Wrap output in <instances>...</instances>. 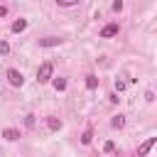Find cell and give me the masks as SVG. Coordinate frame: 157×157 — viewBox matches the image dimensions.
I'll list each match as a JSON object with an SVG mask.
<instances>
[{"instance_id":"obj_1","label":"cell","mask_w":157,"mask_h":157,"mask_svg":"<svg viewBox=\"0 0 157 157\" xmlns=\"http://www.w3.org/2000/svg\"><path fill=\"white\" fill-rule=\"evenodd\" d=\"M52 71H54L52 61H44V64L39 66V71H37V81H39V83H47V81H52Z\"/></svg>"},{"instance_id":"obj_2","label":"cell","mask_w":157,"mask_h":157,"mask_svg":"<svg viewBox=\"0 0 157 157\" xmlns=\"http://www.w3.org/2000/svg\"><path fill=\"white\" fill-rule=\"evenodd\" d=\"M7 81H10V86H15V88H20L22 83H25V76L17 71V69H10L7 71Z\"/></svg>"},{"instance_id":"obj_3","label":"cell","mask_w":157,"mask_h":157,"mask_svg":"<svg viewBox=\"0 0 157 157\" xmlns=\"http://www.w3.org/2000/svg\"><path fill=\"white\" fill-rule=\"evenodd\" d=\"M155 142H157V137H147V140H145V142L137 147V157H145V155H147V152L155 147Z\"/></svg>"},{"instance_id":"obj_4","label":"cell","mask_w":157,"mask_h":157,"mask_svg":"<svg viewBox=\"0 0 157 157\" xmlns=\"http://www.w3.org/2000/svg\"><path fill=\"white\" fill-rule=\"evenodd\" d=\"M118 34V25H105L103 29H101V37L103 39H108V37H115Z\"/></svg>"},{"instance_id":"obj_5","label":"cell","mask_w":157,"mask_h":157,"mask_svg":"<svg viewBox=\"0 0 157 157\" xmlns=\"http://www.w3.org/2000/svg\"><path fill=\"white\" fill-rule=\"evenodd\" d=\"M59 44H61L59 37H44V39H39V47H59Z\"/></svg>"},{"instance_id":"obj_6","label":"cell","mask_w":157,"mask_h":157,"mask_svg":"<svg viewBox=\"0 0 157 157\" xmlns=\"http://www.w3.org/2000/svg\"><path fill=\"white\" fill-rule=\"evenodd\" d=\"M2 137H5V140H17V137H20V130H15V128H5V130H2Z\"/></svg>"},{"instance_id":"obj_7","label":"cell","mask_w":157,"mask_h":157,"mask_svg":"<svg viewBox=\"0 0 157 157\" xmlns=\"http://www.w3.org/2000/svg\"><path fill=\"white\" fill-rule=\"evenodd\" d=\"M47 125H49V130H59V128H61V120L54 118V115H49V118H47Z\"/></svg>"},{"instance_id":"obj_8","label":"cell","mask_w":157,"mask_h":157,"mask_svg":"<svg viewBox=\"0 0 157 157\" xmlns=\"http://www.w3.org/2000/svg\"><path fill=\"white\" fill-rule=\"evenodd\" d=\"M22 29H27V20H17V22H12V32H22Z\"/></svg>"},{"instance_id":"obj_9","label":"cell","mask_w":157,"mask_h":157,"mask_svg":"<svg viewBox=\"0 0 157 157\" xmlns=\"http://www.w3.org/2000/svg\"><path fill=\"white\" fill-rule=\"evenodd\" d=\"M110 125H113V128H123V125H125V115H115V118L110 120Z\"/></svg>"},{"instance_id":"obj_10","label":"cell","mask_w":157,"mask_h":157,"mask_svg":"<svg viewBox=\"0 0 157 157\" xmlns=\"http://www.w3.org/2000/svg\"><path fill=\"white\" fill-rule=\"evenodd\" d=\"M52 83H54V88H56V91H64V88H66V78H54Z\"/></svg>"},{"instance_id":"obj_11","label":"cell","mask_w":157,"mask_h":157,"mask_svg":"<svg viewBox=\"0 0 157 157\" xmlns=\"http://www.w3.org/2000/svg\"><path fill=\"white\" fill-rule=\"evenodd\" d=\"M86 86H88V88H96V86H98V78H96V76H86Z\"/></svg>"},{"instance_id":"obj_12","label":"cell","mask_w":157,"mask_h":157,"mask_svg":"<svg viewBox=\"0 0 157 157\" xmlns=\"http://www.w3.org/2000/svg\"><path fill=\"white\" fill-rule=\"evenodd\" d=\"M91 140H93V132H91V130H86V132L81 135V142H83V145H88Z\"/></svg>"},{"instance_id":"obj_13","label":"cell","mask_w":157,"mask_h":157,"mask_svg":"<svg viewBox=\"0 0 157 157\" xmlns=\"http://www.w3.org/2000/svg\"><path fill=\"white\" fill-rule=\"evenodd\" d=\"M103 150H105L108 155H113V152H115V142H113V140H108V142L103 145Z\"/></svg>"},{"instance_id":"obj_14","label":"cell","mask_w":157,"mask_h":157,"mask_svg":"<svg viewBox=\"0 0 157 157\" xmlns=\"http://www.w3.org/2000/svg\"><path fill=\"white\" fill-rule=\"evenodd\" d=\"M56 2H59V5H61V7H69V5H76V2H78V0H56Z\"/></svg>"},{"instance_id":"obj_15","label":"cell","mask_w":157,"mask_h":157,"mask_svg":"<svg viewBox=\"0 0 157 157\" xmlns=\"http://www.w3.org/2000/svg\"><path fill=\"white\" fill-rule=\"evenodd\" d=\"M125 86H128L125 81H115V91H118V93H120V91H125Z\"/></svg>"},{"instance_id":"obj_16","label":"cell","mask_w":157,"mask_h":157,"mask_svg":"<svg viewBox=\"0 0 157 157\" xmlns=\"http://www.w3.org/2000/svg\"><path fill=\"white\" fill-rule=\"evenodd\" d=\"M10 52V44L7 42H0V54H7Z\"/></svg>"},{"instance_id":"obj_17","label":"cell","mask_w":157,"mask_h":157,"mask_svg":"<svg viewBox=\"0 0 157 157\" xmlns=\"http://www.w3.org/2000/svg\"><path fill=\"white\" fill-rule=\"evenodd\" d=\"M113 10H115V12H118V10H123V2H120V0H115V2H113Z\"/></svg>"}]
</instances>
